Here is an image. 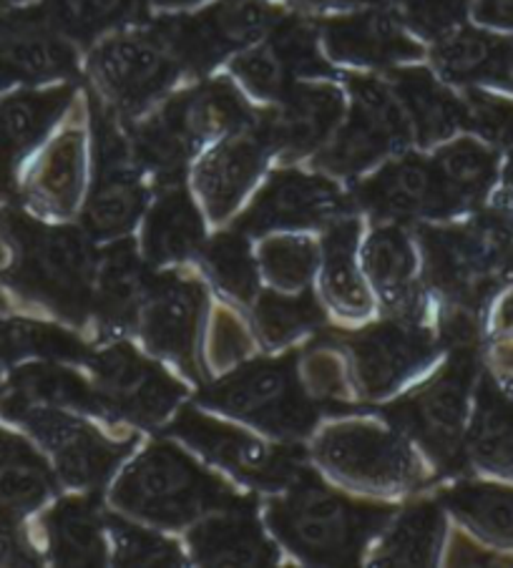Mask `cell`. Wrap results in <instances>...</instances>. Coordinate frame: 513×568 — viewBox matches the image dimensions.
I'll return each mask as SVG.
<instances>
[{
  "label": "cell",
  "mask_w": 513,
  "mask_h": 568,
  "mask_svg": "<svg viewBox=\"0 0 513 568\" xmlns=\"http://www.w3.org/2000/svg\"><path fill=\"white\" fill-rule=\"evenodd\" d=\"M0 232L13 262L0 274L16 295L81 325L91 317L99 254L79 226H53L16 206L0 212Z\"/></svg>",
  "instance_id": "obj_1"
},
{
  "label": "cell",
  "mask_w": 513,
  "mask_h": 568,
  "mask_svg": "<svg viewBox=\"0 0 513 568\" xmlns=\"http://www.w3.org/2000/svg\"><path fill=\"white\" fill-rule=\"evenodd\" d=\"M280 494L264 510L270 531L294 556L318 566L358 564L370 538L395 516V506L342 496L312 470Z\"/></svg>",
  "instance_id": "obj_2"
},
{
  "label": "cell",
  "mask_w": 513,
  "mask_h": 568,
  "mask_svg": "<svg viewBox=\"0 0 513 568\" xmlns=\"http://www.w3.org/2000/svg\"><path fill=\"white\" fill-rule=\"evenodd\" d=\"M109 498L123 514L164 528L197 524L214 510L244 500L230 483L199 466L169 440L149 443L121 470Z\"/></svg>",
  "instance_id": "obj_3"
},
{
  "label": "cell",
  "mask_w": 513,
  "mask_h": 568,
  "mask_svg": "<svg viewBox=\"0 0 513 568\" xmlns=\"http://www.w3.org/2000/svg\"><path fill=\"white\" fill-rule=\"evenodd\" d=\"M418 247L423 277L443 302L483 312L513 282L511 252L486 212L463 224H421Z\"/></svg>",
  "instance_id": "obj_4"
},
{
  "label": "cell",
  "mask_w": 513,
  "mask_h": 568,
  "mask_svg": "<svg viewBox=\"0 0 513 568\" xmlns=\"http://www.w3.org/2000/svg\"><path fill=\"white\" fill-rule=\"evenodd\" d=\"M199 400L207 408L252 423L284 443L312 435L322 410L302 385L300 353L237 365L234 373L202 387Z\"/></svg>",
  "instance_id": "obj_5"
},
{
  "label": "cell",
  "mask_w": 513,
  "mask_h": 568,
  "mask_svg": "<svg viewBox=\"0 0 513 568\" xmlns=\"http://www.w3.org/2000/svg\"><path fill=\"white\" fill-rule=\"evenodd\" d=\"M479 347L453 349L431 381L383 408L395 430L421 445L443 473H459L465 456V430H469V405L481 377Z\"/></svg>",
  "instance_id": "obj_6"
},
{
  "label": "cell",
  "mask_w": 513,
  "mask_h": 568,
  "mask_svg": "<svg viewBox=\"0 0 513 568\" xmlns=\"http://www.w3.org/2000/svg\"><path fill=\"white\" fill-rule=\"evenodd\" d=\"M312 456L330 476L370 490L421 486L423 468L411 443L393 425L342 420L318 435Z\"/></svg>",
  "instance_id": "obj_7"
},
{
  "label": "cell",
  "mask_w": 513,
  "mask_h": 568,
  "mask_svg": "<svg viewBox=\"0 0 513 568\" xmlns=\"http://www.w3.org/2000/svg\"><path fill=\"white\" fill-rule=\"evenodd\" d=\"M280 21V8L264 0H222L194 16L161 18L149 31L167 45L182 71L207 73L230 53L260 43Z\"/></svg>",
  "instance_id": "obj_8"
},
{
  "label": "cell",
  "mask_w": 513,
  "mask_h": 568,
  "mask_svg": "<svg viewBox=\"0 0 513 568\" xmlns=\"http://www.w3.org/2000/svg\"><path fill=\"white\" fill-rule=\"evenodd\" d=\"M353 109L345 126L338 129L315 159L320 169L338 176H355L375 161L398 154L415 139L403 101L391 81L373 75H350Z\"/></svg>",
  "instance_id": "obj_9"
},
{
  "label": "cell",
  "mask_w": 513,
  "mask_h": 568,
  "mask_svg": "<svg viewBox=\"0 0 513 568\" xmlns=\"http://www.w3.org/2000/svg\"><path fill=\"white\" fill-rule=\"evenodd\" d=\"M350 359L355 393L363 400H380L411 381L443 347L441 337L423 320L393 317L360 333H328Z\"/></svg>",
  "instance_id": "obj_10"
},
{
  "label": "cell",
  "mask_w": 513,
  "mask_h": 568,
  "mask_svg": "<svg viewBox=\"0 0 513 568\" xmlns=\"http://www.w3.org/2000/svg\"><path fill=\"white\" fill-rule=\"evenodd\" d=\"M0 413L28 428V433L51 453L59 478L66 486L79 490L101 488L134 448V438L111 440L97 430V425L76 418L73 410L51 408V405L0 403Z\"/></svg>",
  "instance_id": "obj_11"
},
{
  "label": "cell",
  "mask_w": 513,
  "mask_h": 568,
  "mask_svg": "<svg viewBox=\"0 0 513 568\" xmlns=\"http://www.w3.org/2000/svg\"><path fill=\"white\" fill-rule=\"evenodd\" d=\"M169 433L187 440L234 478L262 490H284L305 476L310 466L305 450L294 445H268L234 425L209 418L194 408H179L169 423Z\"/></svg>",
  "instance_id": "obj_12"
},
{
  "label": "cell",
  "mask_w": 513,
  "mask_h": 568,
  "mask_svg": "<svg viewBox=\"0 0 513 568\" xmlns=\"http://www.w3.org/2000/svg\"><path fill=\"white\" fill-rule=\"evenodd\" d=\"M89 73L99 91V103L123 119H131L169 91L182 73V65L144 28L101 41L89 59Z\"/></svg>",
  "instance_id": "obj_13"
},
{
  "label": "cell",
  "mask_w": 513,
  "mask_h": 568,
  "mask_svg": "<svg viewBox=\"0 0 513 568\" xmlns=\"http://www.w3.org/2000/svg\"><path fill=\"white\" fill-rule=\"evenodd\" d=\"M93 387L113 420H129L141 428H159L182 408L187 387L164 367L141 357L123 339L91 355Z\"/></svg>",
  "instance_id": "obj_14"
},
{
  "label": "cell",
  "mask_w": 513,
  "mask_h": 568,
  "mask_svg": "<svg viewBox=\"0 0 513 568\" xmlns=\"http://www.w3.org/2000/svg\"><path fill=\"white\" fill-rule=\"evenodd\" d=\"M207 307V292L199 280L164 272L149 280L137 327L151 353L171 359L189 377H197V343Z\"/></svg>",
  "instance_id": "obj_15"
},
{
  "label": "cell",
  "mask_w": 513,
  "mask_h": 568,
  "mask_svg": "<svg viewBox=\"0 0 513 568\" xmlns=\"http://www.w3.org/2000/svg\"><path fill=\"white\" fill-rule=\"evenodd\" d=\"M350 210L353 202L330 179L288 169L262 186L234 230L256 236L282 226H325L350 214Z\"/></svg>",
  "instance_id": "obj_16"
},
{
  "label": "cell",
  "mask_w": 513,
  "mask_h": 568,
  "mask_svg": "<svg viewBox=\"0 0 513 568\" xmlns=\"http://www.w3.org/2000/svg\"><path fill=\"white\" fill-rule=\"evenodd\" d=\"M342 109V93L332 83H292L278 99V109L254 121V129L270 154L300 159L328 144L338 131Z\"/></svg>",
  "instance_id": "obj_17"
},
{
  "label": "cell",
  "mask_w": 513,
  "mask_h": 568,
  "mask_svg": "<svg viewBox=\"0 0 513 568\" xmlns=\"http://www.w3.org/2000/svg\"><path fill=\"white\" fill-rule=\"evenodd\" d=\"M353 196L355 204L365 212L395 224L451 216L433 164L421 156L388 161L378 174L355 186Z\"/></svg>",
  "instance_id": "obj_18"
},
{
  "label": "cell",
  "mask_w": 513,
  "mask_h": 568,
  "mask_svg": "<svg viewBox=\"0 0 513 568\" xmlns=\"http://www.w3.org/2000/svg\"><path fill=\"white\" fill-rule=\"evenodd\" d=\"M76 71L71 38L49 16H0V89L66 79Z\"/></svg>",
  "instance_id": "obj_19"
},
{
  "label": "cell",
  "mask_w": 513,
  "mask_h": 568,
  "mask_svg": "<svg viewBox=\"0 0 513 568\" xmlns=\"http://www.w3.org/2000/svg\"><path fill=\"white\" fill-rule=\"evenodd\" d=\"M71 101V83L41 91H16L0 99V202L13 194L21 161L59 124Z\"/></svg>",
  "instance_id": "obj_20"
},
{
  "label": "cell",
  "mask_w": 513,
  "mask_h": 568,
  "mask_svg": "<svg viewBox=\"0 0 513 568\" xmlns=\"http://www.w3.org/2000/svg\"><path fill=\"white\" fill-rule=\"evenodd\" d=\"M154 113L192 154L204 141L240 134L256 121L242 93L224 79L179 93Z\"/></svg>",
  "instance_id": "obj_21"
},
{
  "label": "cell",
  "mask_w": 513,
  "mask_h": 568,
  "mask_svg": "<svg viewBox=\"0 0 513 568\" xmlns=\"http://www.w3.org/2000/svg\"><path fill=\"white\" fill-rule=\"evenodd\" d=\"M270 149L256 129L240 131L222 139L194 169V184L214 222H224L240 206L260 176Z\"/></svg>",
  "instance_id": "obj_22"
},
{
  "label": "cell",
  "mask_w": 513,
  "mask_h": 568,
  "mask_svg": "<svg viewBox=\"0 0 513 568\" xmlns=\"http://www.w3.org/2000/svg\"><path fill=\"white\" fill-rule=\"evenodd\" d=\"M256 504H242L214 510L197 520L189 534V546L197 564L204 566H272L278 564V546L264 536L256 524Z\"/></svg>",
  "instance_id": "obj_23"
},
{
  "label": "cell",
  "mask_w": 513,
  "mask_h": 568,
  "mask_svg": "<svg viewBox=\"0 0 513 568\" xmlns=\"http://www.w3.org/2000/svg\"><path fill=\"white\" fill-rule=\"evenodd\" d=\"M322 41L335 61L355 65H395L421 59V43L405 33L395 16L373 8L363 16L338 18L322 26Z\"/></svg>",
  "instance_id": "obj_24"
},
{
  "label": "cell",
  "mask_w": 513,
  "mask_h": 568,
  "mask_svg": "<svg viewBox=\"0 0 513 568\" xmlns=\"http://www.w3.org/2000/svg\"><path fill=\"white\" fill-rule=\"evenodd\" d=\"M363 264L380 300L393 317L423 320V292L418 287V250L401 224H385L370 234Z\"/></svg>",
  "instance_id": "obj_25"
},
{
  "label": "cell",
  "mask_w": 513,
  "mask_h": 568,
  "mask_svg": "<svg viewBox=\"0 0 513 568\" xmlns=\"http://www.w3.org/2000/svg\"><path fill=\"white\" fill-rule=\"evenodd\" d=\"M144 254L129 240H113L99 257L97 282H93L91 317H97L103 335H121L134 325L149 287Z\"/></svg>",
  "instance_id": "obj_26"
},
{
  "label": "cell",
  "mask_w": 513,
  "mask_h": 568,
  "mask_svg": "<svg viewBox=\"0 0 513 568\" xmlns=\"http://www.w3.org/2000/svg\"><path fill=\"white\" fill-rule=\"evenodd\" d=\"M147 196V184L134 156L99 159V176L83 210V230L91 240H121L134 230Z\"/></svg>",
  "instance_id": "obj_27"
},
{
  "label": "cell",
  "mask_w": 513,
  "mask_h": 568,
  "mask_svg": "<svg viewBox=\"0 0 513 568\" xmlns=\"http://www.w3.org/2000/svg\"><path fill=\"white\" fill-rule=\"evenodd\" d=\"M86 182V136L81 129H66L51 141L26 179L23 196L43 216H71L81 202Z\"/></svg>",
  "instance_id": "obj_28"
},
{
  "label": "cell",
  "mask_w": 513,
  "mask_h": 568,
  "mask_svg": "<svg viewBox=\"0 0 513 568\" xmlns=\"http://www.w3.org/2000/svg\"><path fill=\"white\" fill-rule=\"evenodd\" d=\"M204 247V224L192 196L179 182L159 184L141 234V254L147 264L184 262L197 257Z\"/></svg>",
  "instance_id": "obj_29"
},
{
  "label": "cell",
  "mask_w": 513,
  "mask_h": 568,
  "mask_svg": "<svg viewBox=\"0 0 513 568\" xmlns=\"http://www.w3.org/2000/svg\"><path fill=\"white\" fill-rule=\"evenodd\" d=\"M433 63L443 79L453 83H491L506 89L513 63V38L481 28H453L439 36L433 49Z\"/></svg>",
  "instance_id": "obj_30"
},
{
  "label": "cell",
  "mask_w": 513,
  "mask_h": 568,
  "mask_svg": "<svg viewBox=\"0 0 513 568\" xmlns=\"http://www.w3.org/2000/svg\"><path fill=\"white\" fill-rule=\"evenodd\" d=\"M49 554L59 566H103L109 558L107 514L93 496L63 498L43 520Z\"/></svg>",
  "instance_id": "obj_31"
},
{
  "label": "cell",
  "mask_w": 513,
  "mask_h": 568,
  "mask_svg": "<svg viewBox=\"0 0 513 568\" xmlns=\"http://www.w3.org/2000/svg\"><path fill=\"white\" fill-rule=\"evenodd\" d=\"M465 456L479 468L513 478V395L501 390L496 377L481 373L476 408L465 430Z\"/></svg>",
  "instance_id": "obj_32"
},
{
  "label": "cell",
  "mask_w": 513,
  "mask_h": 568,
  "mask_svg": "<svg viewBox=\"0 0 513 568\" xmlns=\"http://www.w3.org/2000/svg\"><path fill=\"white\" fill-rule=\"evenodd\" d=\"M0 403L51 405V408L99 415V418L113 423L97 387L86 383L81 375H76L71 367L53 363V359H31V363L16 367L11 383H8V393Z\"/></svg>",
  "instance_id": "obj_33"
},
{
  "label": "cell",
  "mask_w": 513,
  "mask_h": 568,
  "mask_svg": "<svg viewBox=\"0 0 513 568\" xmlns=\"http://www.w3.org/2000/svg\"><path fill=\"white\" fill-rule=\"evenodd\" d=\"M451 216L479 210L499 182V154L476 139H455L431 159Z\"/></svg>",
  "instance_id": "obj_34"
},
{
  "label": "cell",
  "mask_w": 513,
  "mask_h": 568,
  "mask_svg": "<svg viewBox=\"0 0 513 568\" xmlns=\"http://www.w3.org/2000/svg\"><path fill=\"white\" fill-rule=\"evenodd\" d=\"M56 494V478L18 435L0 430V520L18 524Z\"/></svg>",
  "instance_id": "obj_35"
},
{
  "label": "cell",
  "mask_w": 513,
  "mask_h": 568,
  "mask_svg": "<svg viewBox=\"0 0 513 568\" xmlns=\"http://www.w3.org/2000/svg\"><path fill=\"white\" fill-rule=\"evenodd\" d=\"M391 87L403 101L413 134L423 146L451 139L463 126L461 99L425 69H401L391 73Z\"/></svg>",
  "instance_id": "obj_36"
},
{
  "label": "cell",
  "mask_w": 513,
  "mask_h": 568,
  "mask_svg": "<svg viewBox=\"0 0 513 568\" xmlns=\"http://www.w3.org/2000/svg\"><path fill=\"white\" fill-rule=\"evenodd\" d=\"M388 534L373 554L375 566H433L441 554L445 520L439 498H421L388 524Z\"/></svg>",
  "instance_id": "obj_37"
},
{
  "label": "cell",
  "mask_w": 513,
  "mask_h": 568,
  "mask_svg": "<svg viewBox=\"0 0 513 568\" xmlns=\"http://www.w3.org/2000/svg\"><path fill=\"white\" fill-rule=\"evenodd\" d=\"M360 222L340 216L328 224L322 242V295L345 317H363L370 312V295L355 267Z\"/></svg>",
  "instance_id": "obj_38"
},
{
  "label": "cell",
  "mask_w": 513,
  "mask_h": 568,
  "mask_svg": "<svg viewBox=\"0 0 513 568\" xmlns=\"http://www.w3.org/2000/svg\"><path fill=\"white\" fill-rule=\"evenodd\" d=\"M441 504L473 528L483 544L513 546V488L489 480H455Z\"/></svg>",
  "instance_id": "obj_39"
},
{
  "label": "cell",
  "mask_w": 513,
  "mask_h": 568,
  "mask_svg": "<svg viewBox=\"0 0 513 568\" xmlns=\"http://www.w3.org/2000/svg\"><path fill=\"white\" fill-rule=\"evenodd\" d=\"M91 357L79 335L41 320H0V359H53V363H86Z\"/></svg>",
  "instance_id": "obj_40"
},
{
  "label": "cell",
  "mask_w": 513,
  "mask_h": 568,
  "mask_svg": "<svg viewBox=\"0 0 513 568\" xmlns=\"http://www.w3.org/2000/svg\"><path fill=\"white\" fill-rule=\"evenodd\" d=\"M252 325L264 347L278 349L325 325V315H322L315 295L308 290L298 292V295L264 292L254 300Z\"/></svg>",
  "instance_id": "obj_41"
},
{
  "label": "cell",
  "mask_w": 513,
  "mask_h": 568,
  "mask_svg": "<svg viewBox=\"0 0 513 568\" xmlns=\"http://www.w3.org/2000/svg\"><path fill=\"white\" fill-rule=\"evenodd\" d=\"M244 236L247 234L240 230L217 234L212 242H204L199 257H202V267L209 280L227 297L240 302V305H252L256 290H260V280H256V262L252 257L250 242Z\"/></svg>",
  "instance_id": "obj_42"
},
{
  "label": "cell",
  "mask_w": 513,
  "mask_h": 568,
  "mask_svg": "<svg viewBox=\"0 0 513 568\" xmlns=\"http://www.w3.org/2000/svg\"><path fill=\"white\" fill-rule=\"evenodd\" d=\"M256 264L272 287L280 292L308 290L312 274L318 272L320 247L308 236H274L262 242Z\"/></svg>",
  "instance_id": "obj_43"
},
{
  "label": "cell",
  "mask_w": 513,
  "mask_h": 568,
  "mask_svg": "<svg viewBox=\"0 0 513 568\" xmlns=\"http://www.w3.org/2000/svg\"><path fill=\"white\" fill-rule=\"evenodd\" d=\"M137 0H49L46 16L63 36L91 41L134 13Z\"/></svg>",
  "instance_id": "obj_44"
},
{
  "label": "cell",
  "mask_w": 513,
  "mask_h": 568,
  "mask_svg": "<svg viewBox=\"0 0 513 568\" xmlns=\"http://www.w3.org/2000/svg\"><path fill=\"white\" fill-rule=\"evenodd\" d=\"M300 377L305 390L320 405H330V408L338 410L353 408L350 405V387L340 347L330 337H318L305 353H300Z\"/></svg>",
  "instance_id": "obj_45"
},
{
  "label": "cell",
  "mask_w": 513,
  "mask_h": 568,
  "mask_svg": "<svg viewBox=\"0 0 513 568\" xmlns=\"http://www.w3.org/2000/svg\"><path fill=\"white\" fill-rule=\"evenodd\" d=\"M107 531L113 541L117 566H182L184 554L174 541L141 528L121 516L107 514Z\"/></svg>",
  "instance_id": "obj_46"
},
{
  "label": "cell",
  "mask_w": 513,
  "mask_h": 568,
  "mask_svg": "<svg viewBox=\"0 0 513 568\" xmlns=\"http://www.w3.org/2000/svg\"><path fill=\"white\" fill-rule=\"evenodd\" d=\"M232 71L247 89L262 99L278 101L294 83L288 61L282 59V53L272 41L256 45V49L242 51L234 59Z\"/></svg>",
  "instance_id": "obj_47"
},
{
  "label": "cell",
  "mask_w": 513,
  "mask_h": 568,
  "mask_svg": "<svg viewBox=\"0 0 513 568\" xmlns=\"http://www.w3.org/2000/svg\"><path fill=\"white\" fill-rule=\"evenodd\" d=\"M463 126L479 134L486 144L513 151V99L471 89L461 99Z\"/></svg>",
  "instance_id": "obj_48"
},
{
  "label": "cell",
  "mask_w": 513,
  "mask_h": 568,
  "mask_svg": "<svg viewBox=\"0 0 513 568\" xmlns=\"http://www.w3.org/2000/svg\"><path fill=\"white\" fill-rule=\"evenodd\" d=\"M250 353L252 337L247 333L244 322L232 310H214L207 337V365L212 371H227L232 365H242Z\"/></svg>",
  "instance_id": "obj_49"
},
{
  "label": "cell",
  "mask_w": 513,
  "mask_h": 568,
  "mask_svg": "<svg viewBox=\"0 0 513 568\" xmlns=\"http://www.w3.org/2000/svg\"><path fill=\"white\" fill-rule=\"evenodd\" d=\"M471 0H401L408 23L423 36H443L459 28Z\"/></svg>",
  "instance_id": "obj_50"
},
{
  "label": "cell",
  "mask_w": 513,
  "mask_h": 568,
  "mask_svg": "<svg viewBox=\"0 0 513 568\" xmlns=\"http://www.w3.org/2000/svg\"><path fill=\"white\" fill-rule=\"evenodd\" d=\"M486 214L489 220L496 224V230L503 236V242H506L513 260V151L506 161V166H503L501 184L496 189V194H493V202L486 210Z\"/></svg>",
  "instance_id": "obj_51"
},
{
  "label": "cell",
  "mask_w": 513,
  "mask_h": 568,
  "mask_svg": "<svg viewBox=\"0 0 513 568\" xmlns=\"http://www.w3.org/2000/svg\"><path fill=\"white\" fill-rule=\"evenodd\" d=\"M451 566H513V558L506 554L491 551L481 541H471L469 536L455 534L449 548Z\"/></svg>",
  "instance_id": "obj_52"
},
{
  "label": "cell",
  "mask_w": 513,
  "mask_h": 568,
  "mask_svg": "<svg viewBox=\"0 0 513 568\" xmlns=\"http://www.w3.org/2000/svg\"><path fill=\"white\" fill-rule=\"evenodd\" d=\"M0 566H38L33 546L11 520H0Z\"/></svg>",
  "instance_id": "obj_53"
},
{
  "label": "cell",
  "mask_w": 513,
  "mask_h": 568,
  "mask_svg": "<svg viewBox=\"0 0 513 568\" xmlns=\"http://www.w3.org/2000/svg\"><path fill=\"white\" fill-rule=\"evenodd\" d=\"M473 16L483 26L513 31V0H476Z\"/></svg>",
  "instance_id": "obj_54"
},
{
  "label": "cell",
  "mask_w": 513,
  "mask_h": 568,
  "mask_svg": "<svg viewBox=\"0 0 513 568\" xmlns=\"http://www.w3.org/2000/svg\"><path fill=\"white\" fill-rule=\"evenodd\" d=\"M292 3L312 11H373L383 8L385 0H292Z\"/></svg>",
  "instance_id": "obj_55"
},
{
  "label": "cell",
  "mask_w": 513,
  "mask_h": 568,
  "mask_svg": "<svg viewBox=\"0 0 513 568\" xmlns=\"http://www.w3.org/2000/svg\"><path fill=\"white\" fill-rule=\"evenodd\" d=\"M491 359L493 365H496V371L506 377V381H513V339H503V343L493 345Z\"/></svg>",
  "instance_id": "obj_56"
},
{
  "label": "cell",
  "mask_w": 513,
  "mask_h": 568,
  "mask_svg": "<svg viewBox=\"0 0 513 568\" xmlns=\"http://www.w3.org/2000/svg\"><path fill=\"white\" fill-rule=\"evenodd\" d=\"M496 327L503 329V333H511L513 329V290L506 295V300L501 302L499 315H496Z\"/></svg>",
  "instance_id": "obj_57"
},
{
  "label": "cell",
  "mask_w": 513,
  "mask_h": 568,
  "mask_svg": "<svg viewBox=\"0 0 513 568\" xmlns=\"http://www.w3.org/2000/svg\"><path fill=\"white\" fill-rule=\"evenodd\" d=\"M151 6H187V3H194V0H147Z\"/></svg>",
  "instance_id": "obj_58"
},
{
  "label": "cell",
  "mask_w": 513,
  "mask_h": 568,
  "mask_svg": "<svg viewBox=\"0 0 513 568\" xmlns=\"http://www.w3.org/2000/svg\"><path fill=\"white\" fill-rule=\"evenodd\" d=\"M0 264H6V240H3V232H0Z\"/></svg>",
  "instance_id": "obj_59"
},
{
  "label": "cell",
  "mask_w": 513,
  "mask_h": 568,
  "mask_svg": "<svg viewBox=\"0 0 513 568\" xmlns=\"http://www.w3.org/2000/svg\"><path fill=\"white\" fill-rule=\"evenodd\" d=\"M26 0H0V8H13V6H21Z\"/></svg>",
  "instance_id": "obj_60"
},
{
  "label": "cell",
  "mask_w": 513,
  "mask_h": 568,
  "mask_svg": "<svg viewBox=\"0 0 513 568\" xmlns=\"http://www.w3.org/2000/svg\"><path fill=\"white\" fill-rule=\"evenodd\" d=\"M506 89L513 91V63H511V71H509V81H506Z\"/></svg>",
  "instance_id": "obj_61"
},
{
  "label": "cell",
  "mask_w": 513,
  "mask_h": 568,
  "mask_svg": "<svg viewBox=\"0 0 513 568\" xmlns=\"http://www.w3.org/2000/svg\"><path fill=\"white\" fill-rule=\"evenodd\" d=\"M3 307H6V305H3V300H0V315H3ZM0 320H3V317H0Z\"/></svg>",
  "instance_id": "obj_62"
},
{
  "label": "cell",
  "mask_w": 513,
  "mask_h": 568,
  "mask_svg": "<svg viewBox=\"0 0 513 568\" xmlns=\"http://www.w3.org/2000/svg\"><path fill=\"white\" fill-rule=\"evenodd\" d=\"M509 390H511V395H513V381H509Z\"/></svg>",
  "instance_id": "obj_63"
},
{
  "label": "cell",
  "mask_w": 513,
  "mask_h": 568,
  "mask_svg": "<svg viewBox=\"0 0 513 568\" xmlns=\"http://www.w3.org/2000/svg\"><path fill=\"white\" fill-rule=\"evenodd\" d=\"M0 393H3V381H0Z\"/></svg>",
  "instance_id": "obj_64"
}]
</instances>
